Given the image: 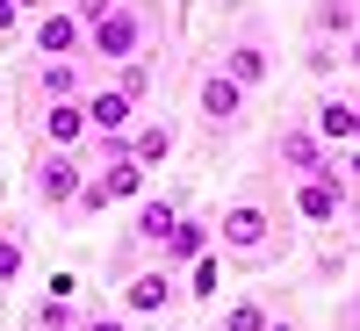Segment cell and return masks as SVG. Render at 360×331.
Masks as SVG:
<instances>
[{"mask_svg":"<svg viewBox=\"0 0 360 331\" xmlns=\"http://www.w3.org/2000/svg\"><path fill=\"white\" fill-rule=\"evenodd\" d=\"M86 51H94V58H115V65L137 58V51H144V15H137V8H108L101 22H86Z\"/></svg>","mask_w":360,"mask_h":331,"instance_id":"6da1fadb","label":"cell"},{"mask_svg":"<svg viewBox=\"0 0 360 331\" xmlns=\"http://www.w3.org/2000/svg\"><path fill=\"white\" fill-rule=\"evenodd\" d=\"M79 188H86V166H79L72 152H51V159L37 166V202L72 209V202H79Z\"/></svg>","mask_w":360,"mask_h":331,"instance_id":"7a4b0ae2","label":"cell"},{"mask_svg":"<svg viewBox=\"0 0 360 331\" xmlns=\"http://www.w3.org/2000/svg\"><path fill=\"white\" fill-rule=\"evenodd\" d=\"M195 101H202V115H209V123H238V115H245V86H238L231 72H209Z\"/></svg>","mask_w":360,"mask_h":331,"instance_id":"3957f363","label":"cell"},{"mask_svg":"<svg viewBox=\"0 0 360 331\" xmlns=\"http://www.w3.org/2000/svg\"><path fill=\"white\" fill-rule=\"evenodd\" d=\"M79 108H86V130H94V137H123V123H130V108H137V101H130V94H115V86H101V94H86Z\"/></svg>","mask_w":360,"mask_h":331,"instance_id":"277c9868","label":"cell"},{"mask_svg":"<svg viewBox=\"0 0 360 331\" xmlns=\"http://www.w3.org/2000/svg\"><path fill=\"white\" fill-rule=\"evenodd\" d=\"M44 137H51V152H72L79 137H94V130H86V108L79 101H51L44 108Z\"/></svg>","mask_w":360,"mask_h":331,"instance_id":"5b68a950","label":"cell"},{"mask_svg":"<svg viewBox=\"0 0 360 331\" xmlns=\"http://www.w3.org/2000/svg\"><path fill=\"white\" fill-rule=\"evenodd\" d=\"M166 303H173V274H166V266H152V274H130V288H123V310L152 317V310H166Z\"/></svg>","mask_w":360,"mask_h":331,"instance_id":"8992f818","label":"cell"},{"mask_svg":"<svg viewBox=\"0 0 360 331\" xmlns=\"http://www.w3.org/2000/svg\"><path fill=\"white\" fill-rule=\"evenodd\" d=\"M224 245H231V252H259V245H266V209L238 202L231 216H224Z\"/></svg>","mask_w":360,"mask_h":331,"instance_id":"52a82bcc","label":"cell"},{"mask_svg":"<svg viewBox=\"0 0 360 331\" xmlns=\"http://www.w3.org/2000/svg\"><path fill=\"white\" fill-rule=\"evenodd\" d=\"M79 44H86V22H79V15H44V22H37V51H44V58H65V51H79Z\"/></svg>","mask_w":360,"mask_h":331,"instance_id":"ba28073f","label":"cell"},{"mask_svg":"<svg viewBox=\"0 0 360 331\" xmlns=\"http://www.w3.org/2000/svg\"><path fill=\"white\" fill-rule=\"evenodd\" d=\"M295 209H303L310 223H332L346 209V188H339V180H303V188H295Z\"/></svg>","mask_w":360,"mask_h":331,"instance_id":"9c48e42d","label":"cell"},{"mask_svg":"<svg viewBox=\"0 0 360 331\" xmlns=\"http://www.w3.org/2000/svg\"><path fill=\"white\" fill-rule=\"evenodd\" d=\"M130 159H137L144 173H152V166H166V159H173V123H152V130H137V137H130Z\"/></svg>","mask_w":360,"mask_h":331,"instance_id":"30bf717a","label":"cell"},{"mask_svg":"<svg viewBox=\"0 0 360 331\" xmlns=\"http://www.w3.org/2000/svg\"><path fill=\"white\" fill-rule=\"evenodd\" d=\"M224 72H231V79H238V86H245V94H252V86L266 79V51H259V44H231Z\"/></svg>","mask_w":360,"mask_h":331,"instance_id":"8fae6325","label":"cell"},{"mask_svg":"<svg viewBox=\"0 0 360 331\" xmlns=\"http://www.w3.org/2000/svg\"><path fill=\"white\" fill-rule=\"evenodd\" d=\"M317 137L324 144H353V101H324L317 108Z\"/></svg>","mask_w":360,"mask_h":331,"instance_id":"7c38bea8","label":"cell"},{"mask_svg":"<svg viewBox=\"0 0 360 331\" xmlns=\"http://www.w3.org/2000/svg\"><path fill=\"white\" fill-rule=\"evenodd\" d=\"M173 202H144V216H137V238H144V245H166V238H173Z\"/></svg>","mask_w":360,"mask_h":331,"instance_id":"4fadbf2b","label":"cell"},{"mask_svg":"<svg viewBox=\"0 0 360 331\" xmlns=\"http://www.w3.org/2000/svg\"><path fill=\"white\" fill-rule=\"evenodd\" d=\"M202 245H209V231H202V223H173L166 259H202Z\"/></svg>","mask_w":360,"mask_h":331,"instance_id":"5bb4252c","label":"cell"},{"mask_svg":"<svg viewBox=\"0 0 360 331\" xmlns=\"http://www.w3.org/2000/svg\"><path fill=\"white\" fill-rule=\"evenodd\" d=\"M37 79H44V94H51V101H72V65H65V58H44V72H37Z\"/></svg>","mask_w":360,"mask_h":331,"instance_id":"9a60e30c","label":"cell"},{"mask_svg":"<svg viewBox=\"0 0 360 331\" xmlns=\"http://www.w3.org/2000/svg\"><path fill=\"white\" fill-rule=\"evenodd\" d=\"M144 86H152V72H144V58H123V72H115V94L144 101Z\"/></svg>","mask_w":360,"mask_h":331,"instance_id":"2e32d148","label":"cell"},{"mask_svg":"<svg viewBox=\"0 0 360 331\" xmlns=\"http://www.w3.org/2000/svg\"><path fill=\"white\" fill-rule=\"evenodd\" d=\"M224 331H266V310L259 303H231L224 310Z\"/></svg>","mask_w":360,"mask_h":331,"instance_id":"e0dca14e","label":"cell"},{"mask_svg":"<svg viewBox=\"0 0 360 331\" xmlns=\"http://www.w3.org/2000/svg\"><path fill=\"white\" fill-rule=\"evenodd\" d=\"M317 29H353V0H317Z\"/></svg>","mask_w":360,"mask_h":331,"instance_id":"ac0fdd59","label":"cell"},{"mask_svg":"<svg viewBox=\"0 0 360 331\" xmlns=\"http://www.w3.org/2000/svg\"><path fill=\"white\" fill-rule=\"evenodd\" d=\"M37 331H72V310H65V303H58V295H51V303L37 310Z\"/></svg>","mask_w":360,"mask_h":331,"instance_id":"d6986e66","label":"cell"},{"mask_svg":"<svg viewBox=\"0 0 360 331\" xmlns=\"http://www.w3.org/2000/svg\"><path fill=\"white\" fill-rule=\"evenodd\" d=\"M22 274V238H0V288Z\"/></svg>","mask_w":360,"mask_h":331,"instance_id":"ffe728a7","label":"cell"},{"mask_svg":"<svg viewBox=\"0 0 360 331\" xmlns=\"http://www.w3.org/2000/svg\"><path fill=\"white\" fill-rule=\"evenodd\" d=\"M195 295H217V259H195V281H188Z\"/></svg>","mask_w":360,"mask_h":331,"instance_id":"44dd1931","label":"cell"},{"mask_svg":"<svg viewBox=\"0 0 360 331\" xmlns=\"http://www.w3.org/2000/svg\"><path fill=\"white\" fill-rule=\"evenodd\" d=\"M108 8H115V0H72V15H79V22H101Z\"/></svg>","mask_w":360,"mask_h":331,"instance_id":"7402d4cb","label":"cell"},{"mask_svg":"<svg viewBox=\"0 0 360 331\" xmlns=\"http://www.w3.org/2000/svg\"><path fill=\"white\" fill-rule=\"evenodd\" d=\"M79 331H130V324H123V317H86Z\"/></svg>","mask_w":360,"mask_h":331,"instance_id":"603a6c76","label":"cell"},{"mask_svg":"<svg viewBox=\"0 0 360 331\" xmlns=\"http://www.w3.org/2000/svg\"><path fill=\"white\" fill-rule=\"evenodd\" d=\"M15 22H22V8H15V0H0V37H8Z\"/></svg>","mask_w":360,"mask_h":331,"instance_id":"cb8c5ba5","label":"cell"},{"mask_svg":"<svg viewBox=\"0 0 360 331\" xmlns=\"http://www.w3.org/2000/svg\"><path fill=\"white\" fill-rule=\"evenodd\" d=\"M339 166H346V173H353V180H360V144H353V152H346V159H339Z\"/></svg>","mask_w":360,"mask_h":331,"instance_id":"d4e9b609","label":"cell"},{"mask_svg":"<svg viewBox=\"0 0 360 331\" xmlns=\"http://www.w3.org/2000/svg\"><path fill=\"white\" fill-rule=\"evenodd\" d=\"M346 65H353V72H360V37H353V44H346Z\"/></svg>","mask_w":360,"mask_h":331,"instance_id":"484cf974","label":"cell"},{"mask_svg":"<svg viewBox=\"0 0 360 331\" xmlns=\"http://www.w3.org/2000/svg\"><path fill=\"white\" fill-rule=\"evenodd\" d=\"M15 8H51V0H15Z\"/></svg>","mask_w":360,"mask_h":331,"instance_id":"4316f807","label":"cell"},{"mask_svg":"<svg viewBox=\"0 0 360 331\" xmlns=\"http://www.w3.org/2000/svg\"><path fill=\"white\" fill-rule=\"evenodd\" d=\"M353 137H360V101H353Z\"/></svg>","mask_w":360,"mask_h":331,"instance_id":"83f0119b","label":"cell"},{"mask_svg":"<svg viewBox=\"0 0 360 331\" xmlns=\"http://www.w3.org/2000/svg\"><path fill=\"white\" fill-rule=\"evenodd\" d=\"M266 331H295V324H266Z\"/></svg>","mask_w":360,"mask_h":331,"instance_id":"f1b7e54d","label":"cell"}]
</instances>
